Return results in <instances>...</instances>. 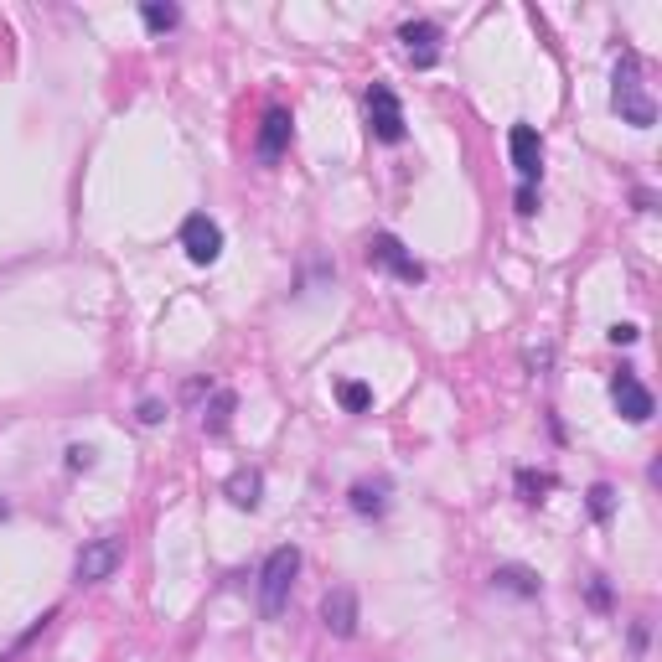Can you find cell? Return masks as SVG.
<instances>
[{
	"instance_id": "9c48e42d",
	"label": "cell",
	"mask_w": 662,
	"mask_h": 662,
	"mask_svg": "<svg viewBox=\"0 0 662 662\" xmlns=\"http://www.w3.org/2000/svg\"><path fill=\"white\" fill-rule=\"evenodd\" d=\"M399 42L409 47V63L414 68H435L440 63V26L435 21H404L399 26Z\"/></svg>"
},
{
	"instance_id": "4fadbf2b",
	"label": "cell",
	"mask_w": 662,
	"mask_h": 662,
	"mask_svg": "<svg viewBox=\"0 0 662 662\" xmlns=\"http://www.w3.org/2000/svg\"><path fill=\"white\" fill-rule=\"evenodd\" d=\"M492 585L507 590V595H523V600H538V590H544V580H538L533 569H523V564H497Z\"/></svg>"
},
{
	"instance_id": "30bf717a",
	"label": "cell",
	"mask_w": 662,
	"mask_h": 662,
	"mask_svg": "<svg viewBox=\"0 0 662 662\" xmlns=\"http://www.w3.org/2000/svg\"><path fill=\"white\" fill-rule=\"evenodd\" d=\"M321 621H326L331 637H357V595H352V585L326 590V600H321Z\"/></svg>"
},
{
	"instance_id": "6da1fadb",
	"label": "cell",
	"mask_w": 662,
	"mask_h": 662,
	"mask_svg": "<svg viewBox=\"0 0 662 662\" xmlns=\"http://www.w3.org/2000/svg\"><path fill=\"white\" fill-rule=\"evenodd\" d=\"M611 104H616V114H621V125H631V130H652V125H657V99L647 94V83H642V57L631 52V47L616 57Z\"/></svg>"
},
{
	"instance_id": "8fae6325",
	"label": "cell",
	"mask_w": 662,
	"mask_h": 662,
	"mask_svg": "<svg viewBox=\"0 0 662 662\" xmlns=\"http://www.w3.org/2000/svg\"><path fill=\"white\" fill-rule=\"evenodd\" d=\"M290 109H264V125H259V140H254V156L259 161H280L285 145H290Z\"/></svg>"
},
{
	"instance_id": "7402d4cb",
	"label": "cell",
	"mask_w": 662,
	"mask_h": 662,
	"mask_svg": "<svg viewBox=\"0 0 662 662\" xmlns=\"http://www.w3.org/2000/svg\"><path fill=\"white\" fill-rule=\"evenodd\" d=\"M161 419H166V404L161 399H145L140 404V425H161Z\"/></svg>"
},
{
	"instance_id": "d6986e66",
	"label": "cell",
	"mask_w": 662,
	"mask_h": 662,
	"mask_svg": "<svg viewBox=\"0 0 662 662\" xmlns=\"http://www.w3.org/2000/svg\"><path fill=\"white\" fill-rule=\"evenodd\" d=\"M611 513H616V487L595 481V487H590V518L595 523H611Z\"/></svg>"
},
{
	"instance_id": "8992f818",
	"label": "cell",
	"mask_w": 662,
	"mask_h": 662,
	"mask_svg": "<svg viewBox=\"0 0 662 662\" xmlns=\"http://www.w3.org/2000/svg\"><path fill=\"white\" fill-rule=\"evenodd\" d=\"M368 264L388 269V275L404 280V285H419V280H425V264H419L394 233H373V238H368Z\"/></svg>"
},
{
	"instance_id": "e0dca14e",
	"label": "cell",
	"mask_w": 662,
	"mask_h": 662,
	"mask_svg": "<svg viewBox=\"0 0 662 662\" xmlns=\"http://www.w3.org/2000/svg\"><path fill=\"white\" fill-rule=\"evenodd\" d=\"M140 21L150 26V32H171V26L182 21V11L166 6V0H145V6H140Z\"/></svg>"
},
{
	"instance_id": "7c38bea8",
	"label": "cell",
	"mask_w": 662,
	"mask_h": 662,
	"mask_svg": "<svg viewBox=\"0 0 662 662\" xmlns=\"http://www.w3.org/2000/svg\"><path fill=\"white\" fill-rule=\"evenodd\" d=\"M228 502L233 507H244V513H254L259 507V497H264V476H259V466H238L233 476H228Z\"/></svg>"
},
{
	"instance_id": "5b68a950",
	"label": "cell",
	"mask_w": 662,
	"mask_h": 662,
	"mask_svg": "<svg viewBox=\"0 0 662 662\" xmlns=\"http://www.w3.org/2000/svg\"><path fill=\"white\" fill-rule=\"evenodd\" d=\"M368 130L383 145H399L404 140V104H399V94L388 83H373L368 88Z\"/></svg>"
},
{
	"instance_id": "52a82bcc",
	"label": "cell",
	"mask_w": 662,
	"mask_h": 662,
	"mask_svg": "<svg viewBox=\"0 0 662 662\" xmlns=\"http://www.w3.org/2000/svg\"><path fill=\"white\" fill-rule=\"evenodd\" d=\"M182 249H187L192 264H213V259L223 254V228L207 218V213H192V218L182 223Z\"/></svg>"
},
{
	"instance_id": "44dd1931",
	"label": "cell",
	"mask_w": 662,
	"mask_h": 662,
	"mask_svg": "<svg viewBox=\"0 0 662 662\" xmlns=\"http://www.w3.org/2000/svg\"><path fill=\"white\" fill-rule=\"evenodd\" d=\"M637 337H642V331L631 326V321H616V326H611V342H616V347H631Z\"/></svg>"
},
{
	"instance_id": "5bb4252c",
	"label": "cell",
	"mask_w": 662,
	"mask_h": 662,
	"mask_svg": "<svg viewBox=\"0 0 662 662\" xmlns=\"http://www.w3.org/2000/svg\"><path fill=\"white\" fill-rule=\"evenodd\" d=\"M233 409H238L233 388H218V394H213V404H207V414H202V430H207V435H228V425H233Z\"/></svg>"
},
{
	"instance_id": "277c9868",
	"label": "cell",
	"mask_w": 662,
	"mask_h": 662,
	"mask_svg": "<svg viewBox=\"0 0 662 662\" xmlns=\"http://www.w3.org/2000/svg\"><path fill=\"white\" fill-rule=\"evenodd\" d=\"M611 404L616 414L626 419V425H647V419L657 414V399H652V388L631 373V368H616L611 373Z\"/></svg>"
},
{
	"instance_id": "7a4b0ae2",
	"label": "cell",
	"mask_w": 662,
	"mask_h": 662,
	"mask_svg": "<svg viewBox=\"0 0 662 662\" xmlns=\"http://www.w3.org/2000/svg\"><path fill=\"white\" fill-rule=\"evenodd\" d=\"M295 575H300V549L295 544H285V549H275V554L264 559V569H259V611H264V621H280L285 616Z\"/></svg>"
},
{
	"instance_id": "9a60e30c",
	"label": "cell",
	"mask_w": 662,
	"mask_h": 662,
	"mask_svg": "<svg viewBox=\"0 0 662 662\" xmlns=\"http://www.w3.org/2000/svg\"><path fill=\"white\" fill-rule=\"evenodd\" d=\"M347 502H352L357 518H383L388 513V497H383V487H373V481H357V487L347 492Z\"/></svg>"
},
{
	"instance_id": "ac0fdd59",
	"label": "cell",
	"mask_w": 662,
	"mask_h": 662,
	"mask_svg": "<svg viewBox=\"0 0 662 662\" xmlns=\"http://www.w3.org/2000/svg\"><path fill=\"white\" fill-rule=\"evenodd\" d=\"M518 492H523V502H544V492H554V476L549 471H518Z\"/></svg>"
},
{
	"instance_id": "603a6c76",
	"label": "cell",
	"mask_w": 662,
	"mask_h": 662,
	"mask_svg": "<svg viewBox=\"0 0 662 662\" xmlns=\"http://www.w3.org/2000/svg\"><path fill=\"white\" fill-rule=\"evenodd\" d=\"M518 213H523V218L538 213V192H533V187H518Z\"/></svg>"
},
{
	"instance_id": "2e32d148",
	"label": "cell",
	"mask_w": 662,
	"mask_h": 662,
	"mask_svg": "<svg viewBox=\"0 0 662 662\" xmlns=\"http://www.w3.org/2000/svg\"><path fill=\"white\" fill-rule=\"evenodd\" d=\"M337 399H342L347 414H368L373 409V388L357 383V378H347V383H337Z\"/></svg>"
},
{
	"instance_id": "3957f363",
	"label": "cell",
	"mask_w": 662,
	"mask_h": 662,
	"mask_svg": "<svg viewBox=\"0 0 662 662\" xmlns=\"http://www.w3.org/2000/svg\"><path fill=\"white\" fill-rule=\"evenodd\" d=\"M119 564H125V538H119V533H99V538H88V544L78 549L73 580L78 585H104V580H114Z\"/></svg>"
},
{
	"instance_id": "ffe728a7",
	"label": "cell",
	"mask_w": 662,
	"mask_h": 662,
	"mask_svg": "<svg viewBox=\"0 0 662 662\" xmlns=\"http://www.w3.org/2000/svg\"><path fill=\"white\" fill-rule=\"evenodd\" d=\"M68 466L88 471V466H94V445H68Z\"/></svg>"
},
{
	"instance_id": "ba28073f",
	"label": "cell",
	"mask_w": 662,
	"mask_h": 662,
	"mask_svg": "<svg viewBox=\"0 0 662 662\" xmlns=\"http://www.w3.org/2000/svg\"><path fill=\"white\" fill-rule=\"evenodd\" d=\"M507 150H513V166L523 176V187L538 182V171H544V140H538L533 125H513L507 130Z\"/></svg>"
},
{
	"instance_id": "cb8c5ba5",
	"label": "cell",
	"mask_w": 662,
	"mask_h": 662,
	"mask_svg": "<svg viewBox=\"0 0 662 662\" xmlns=\"http://www.w3.org/2000/svg\"><path fill=\"white\" fill-rule=\"evenodd\" d=\"M590 606H600V611L611 606V590H606V580H590Z\"/></svg>"
}]
</instances>
